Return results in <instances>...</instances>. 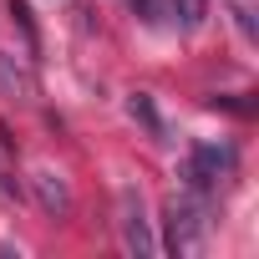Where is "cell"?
<instances>
[{"instance_id": "cell-10", "label": "cell", "mask_w": 259, "mask_h": 259, "mask_svg": "<svg viewBox=\"0 0 259 259\" xmlns=\"http://www.w3.org/2000/svg\"><path fill=\"white\" fill-rule=\"evenodd\" d=\"M208 107H213V112H239V117H254V102H244V97H213Z\"/></svg>"}, {"instance_id": "cell-1", "label": "cell", "mask_w": 259, "mask_h": 259, "mask_svg": "<svg viewBox=\"0 0 259 259\" xmlns=\"http://www.w3.org/2000/svg\"><path fill=\"white\" fill-rule=\"evenodd\" d=\"M203 234H208V203L203 193H173L163 203V249L168 254H198L203 249Z\"/></svg>"}, {"instance_id": "cell-8", "label": "cell", "mask_w": 259, "mask_h": 259, "mask_svg": "<svg viewBox=\"0 0 259 259\" xmlns=\"http://www.w3.org/2000/svg\"><path fill=\"white\" fill-rule=\"evenodd\" d=\"M6 6H11V21L21 26V36H26V51H36V46H41V36H36V21H31V6H26V0H6Z\"/></svg>"}, {"instance_id": "cell-9", "label": "cell", "mask_w": 259, "mask_h": 259, "mask_svg": "<svg viewBox=\"0 0 259 259\" xmlns=\"http://www.w3.org/2000/svg\"><path fill=\"white\" fill-rule=\"evenodd\" d=\"M229 16H234V26H239V36H244V41H254V36H259V31H254V11H249V6H229Z\"/></svg>"}, {"instance_id": "cell-3", "label": "cell", "mask_w": 259, "mask_h": 259, "mask_svg": "<svg viewBox=\"0 0 259 259\" xmlns=\"http://www.w3.org/2000/svg\"><path fill=\"white\" fill-rule=\"evenodd\" d=\"M117 229H122L127 254H138V259H153L158 254V239H153V224H148V208H143V193L138 188H122L117 193Z\"/></svg>"}, {"instance_id": "cell-2", "label": "cell", "mask_w": 259, "mask_h": 259, "mask_svg": "<svg viewBox=\"0 0 259 259\" xmlns=\"http://www.w3.org/2000/svg\"><path fill=\"white\" fill-rule=\"evenodd\" d=\"M229 173H234V148H229V143H198V148L188 153V163H183L188 188H193V193H203V198H208Z\"/></svg>"}, {"instance_id": "cell-5", "label": "cell", "mask_w": 259, "mask_h": 259, "mask_svg": "<svg viewBox=\"0 0 259 259\" xmlns=\"http://www.w3.org/2000/svg\"><path fill=\"white\" fill-rule=\"evenodd\" d=\"M0 92L16 97V102H36V76H31L11 51H0Z\"/></svg>"}, {"instance_id": "cell-12", "label": "cell", "mask_w": 259, "mask_h": 259, "mask_svg": "<svg viewBox=\"0 0 259 259\" xmlns=\"http://www.w3.org/2000/svg\"><path fill=\"white\" fill-rule=\"evenodd\" d=\"M0 198H21V183L11 178V168H6V158H0Z\"/></svg>"}, {"instance_id": "cell-4", "label": "cell", "mask_w": 259, "mask_h": 259, "mask_svg": "<svg viewBox=\"0 0 259 259\" xmlns=\"http://www.w3.org/2000/svg\"><path fill=\"white\" fill-rule=\"evenodd\" d=\"M31 188H36V198H41V208H46L51 219H66V213H71V188H66V178H61V173L41 168V173L31 178Z\"/></svg>"}, {"instance_id": "cell-6", "label": "cell", "mask_w": 259, "mask_h": 259, "mask_svg": "<svg viewBox=\"0 0 259 259\" xmlns=\"http://www.w3.org/2000/svg\"><path fill=\"white\" fill-rule=\"evenodd\" d=\"M163 16H173L183 31H198L208 21V0H163Z\"/></svg>"}, {"instance_id": "cell-11", "label": "cell", "mask_w": 259, "mask_h": 259, "mask_svg": "<svg viewBox=\"0 0 259 259\" xmlns=\"http://www.w3.org/2000/svg\"><path fill=\"white\" fill-rule=\"evenodd\" d=\"M133 16L148 21V26H158L163 21V0H133Z\"/></svg>"}, {"instance_id": "cell-7", "label": "cell", "mask_w": 259, "mask_h": 259, "mask_svg": "<svg viewBox=\"0 0 259 259\" xmlns=\"http://www.w3.org/2000/svg\"><path fill=\"white\" fill-rule=\"evenodd\" d=\"M127 112H133L143 127H148V133L153 138H163V117H158V107H153V97H143V92H133V97H127Z\"/></svg>"}]
</instances>
